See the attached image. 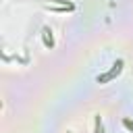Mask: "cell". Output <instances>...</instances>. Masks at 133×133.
Returning a JSON list of instances; mask_svg holds the SVG:
<instances>
[{"label": "cell", "instance_id": "obj_1", "mask_svg": "<svg viewBox=\"0 0 133 133\" xmlns=\"http://www.w3.org/2000/svg\"><path fill=\"white\" fill-rule=\"evenodd\" d=\"M121 69H123V60H116V64H114V69H112V71H108L106 75H102V77H98V81H100V83H104V81H108V79H112L114 75H118V73H121Z\"/></svg>", "mask_w": 133, "mask_h": 133}, {"label": "cell", "instance_id": "obj_2", "mask_svg": "<svg viewBox=\"0 0 133 133\" xmlns=\"http://www.w3.org/2000/svg\"><path fill=\"white\" fill-rule=\"evenodd\" d=\"M44 44L46 46H54V39H52V31L50 29H44Z\"/></svg>", "mask_w": 133, "mask_h": 133}, {"label": "cell", "instance_id": "obj_3", "mask_svg": "<svg viewBox=\"0 0 133 133\" xmlns=\"http://www.w3.org/2000/svg\"><path fill=\"white\" fill-rule=\"evenodd\" d=\"M96 133H102V123H100V118H96Z\"/></svg>", "mask_w": 133, "mask_h": 133}, {"label": "cell", "instance_id": "obj_4", "mask_svg": "<svg viewBox=\"0 0 133 133\" xmlns=\"http://www.w3.org/2000/svg\"><path fill=\"white\" fill-rule=\"evenodd\" d=\"M125 127H129V129L133 131V123H131V121H125Z\"/></svg>", "mask_w": 133, "mask_h": 133}]
</instances>
